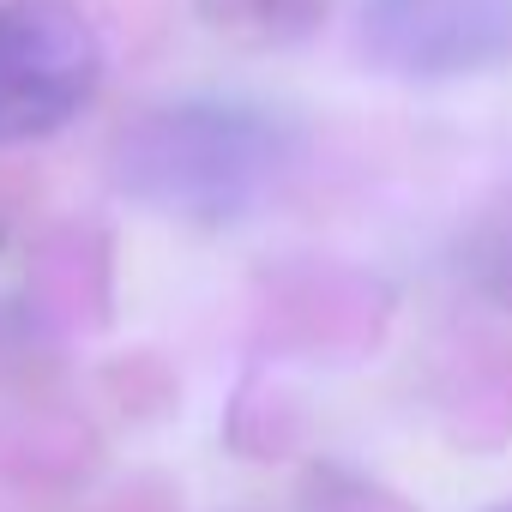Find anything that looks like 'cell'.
<instances>
[{"label":"cell","instance_id":"3957f363","mask_svg":"<svg viewBox=\"0 0 512 512\" xmlns=\"http://www.w3.org/2000/svg\"><path fill=\"white\" fill-rule=\"evenodd\" d=\"M362 55L392 79H464L512 55V0H362Z\"/></svg>","mask_w":512,"mask_h":512},{"label":"cell","instance_id":"277c9868","mask_svg":"<svg viewBox=\"0 0 512 512\" xmlns=\"http://www.w3.org/2000/svg\"><path fill=\"white\" fill-rule=\"evenodd\" d=\"M494 512H512V500H506V506H494Z\"/></svg>","mask_w":512,"mask_h":512},{"label":"cell","instance_id":"7a4b0ae2","mask_svg":"<svg viewBox=\"0 0 512 512\" xmlns=\"http://www.w3.org/2000/svg\"><path fill=\"white\" fill-rule=\"evenodd\" d=\"M103 79V49L73 0H0V145L61 133Z\"/></svg>","mask_w":512,"mask_h":512},{"label":"cell","instance_id":"6da1fadb","mask_svg":"<svg viewBox=\"0 0 512 512\" xmlns=\"http://www.w3.org/2000/svg\"><path fill=\"white\" fill-rule=\"evenodd\" d=\"M284 163L278 127L241 103H169L115 139V181L175 217H235Z\"/></svg>","mask_w":512,"mask_h":512}]
</instances>
